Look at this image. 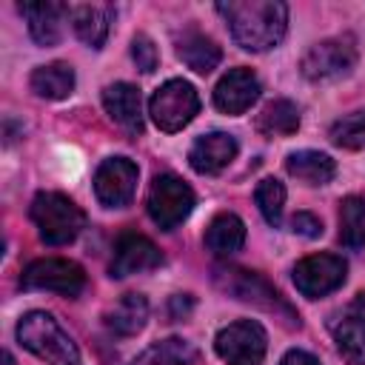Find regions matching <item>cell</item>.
Masks as SVG:
<instances>
[{
    "instance_id": "cell-21",
    "label": "cell",
    "mask_w": 365,
    "mask_h": 365,
    "mask_svg": "<svg viewBox=\"0 0 365 365\" xmlns=\"http://www.w3.org/2000/svg\"><path fill=\"white\" fill-rule=\"evenodd\" d=\"M29 86L43 100H63L74 91V68L60 60L48 66H37L29 77Z\"/></svg>"
},
{
    "instance_id": "cell-14",
    "label": "cell",
    "mask_w": 365,
    "mask_h": 365,
    "mask_svg": "<svg viewBox=\"0 0 365 365\" xmlns=\"http://www.w3.org/2000/svg\"><path fill=\"white\" fill-rule=\"evenodd\" d=\"M240 145L231 134L225 131H211L200 140H194L191 151H188V163L197 174H220L225 165H231V160L237 157Z\"/></svg>"
},
{
    "instance_id": "cell-2",
    "label": "cell",
    "mask_w": 365,
    "mask_h": 365,
    "mask_svg": "<svg viewBox=\"0 0 365 365\" xmlns=\"http://www.w3.org/2000/svg\"><path fill=\"white\" fill-rule=\"evenodd\" d=\"M214 285L240 302H248L254 308L274 314V319H279L285 328H299V314L294 311V305L262 274L240 268V265H217L214 268Z\"/></svg>"
},
{
    "instance_id": "cell-13",
    "label": "cell",
    "mask_w": 365,
    "mask_h": 365,
    "mask_svg": "<svg viewBox=\"0 0 365 365\" xmlns=\"http://www.w3.org/2000/svg\"><path fill=\"white\" fill-rule=\"evenodd\" d=\"M259 91H262V86H259L257 74L251 68L240 66L220 77V83L214 88V106L222 114H242L257 103Z\"/></svg>"
},
{
    "instance_id": "cell-12",
    "label": "cell",
    "mask_w": 365,
    "mask_h": 365,
    "mask_svg": "<svg viewBox=\"0 0 365 365\" xmlns=\"http://www.w3.org/2000/svg\"><path fill=\"white\" fill-rule=\"evenodd\" d=\"M163 262V254L160 248L137 234V231H123L114 242V257H111V277H131V274H143V271H151Z\"/></svg>"
},
{
    "instance_id": "cell-29",
    "label": "cell",
    "mask_w": 365,
    "mask_h": 365,
    "mask_svg": "<svg viewBox=\"0 0 365 365\" xmlns=\"http://www.w3.org/2000/svg\"><path fill=\"white\" fill-rule=\"evenodd\" d=\"M131 57H134V63H137V68L143 74H151L157 68V60H160L154 40L148 34H143V31L134 34V40H131Z\"/></svg>"
},
{
    "instance_id": "cell-8",
    "label": "cell",
    "mask_w": 365,
    "mask_h": 365,
    "mask_svg": "<svg viewBox=\"0 0 365 365\" xmlns=\"http://www.w3.org/2000/svg\"><path fill=\"white\" fill-rule=\"evenodd\" d=\"M356 63V46H354V37H328V40H319L314 43L302 60H299V68L308 80L314 83H325V80H336L342 74H348Z\"/></svg>"
},
{
    "instance_id": "cell-24",
    "label": "cell",
    "mask_w": 365,
    "mask_h": 365,
    "mask_svg": "<svg viewBox=\"0 0 365 365\" xmlns=\"http://www.w3.org/2000/svg\"><path fill=\"white\" fill-rule=\"evenodd\" d=\"M194 359H197V348L191 342L180 336H168L148 345L143 354H137L131 365H191Z\"/></svg>"
},
{
    "instance_id": "cell-3",
    "label": "cell",
    "mask_w": 365,
    "mask_h": 365,
    "mask_svg": "<svg viewBox=\"0 0 365 365\" xmlns=\"http://www.w3.org/2000/svg\"><path fill=\"white\" fill-rule=\"evenodd\" d=\"M17 342L46 365H80V351L68 331L46 311H29L17 322Z\"/></svg>"
},
{
    "instance_id": "cell-4",
    "label": "cell",
    "mask_w": 365,
    "mask_h": 365,
    "mask_svg": "<svg viewBox=\"0 0 365 365\" xmlns=\"http://www.w3.org/2000/svg\"><path fill=\"white\" fill-rule=\"evenodd\" d=\"M29 217L46 245H68L86 228L83 208L60 191H40L29 205Z\"/></svg>"
},
{
    "instance_id": "cell-20",
    "label": "cell",
    "mask_w": 365,
    "mask_h": 365,
    "mask_svg": "<svg viewBox=\"0 0 365 365\" xmlns=\"http://www.w3.org/2000/svg\"><path fill=\"white\" fill-rule=\"evenodd\" d=\"M245 242V222L237 214H217L205 228V248L217 257H231Z\"/></svg>"
},
{
    "instance_id": "cell-31",
    "label": "cell",
    "mask_w": 365,
    "mask_h": 365,
    "mask_svg": "<svg viewBox=\"0 0 365 365\" xmlns=\"http://www.w3.org/2000/svg\"><path fill=\"white\" fill-rule=\"evenodd\" d=\"M191 311H194V297H191V294H174V297L168 299V319H171V322L188 319Z\"/></svg>"
},
{
    "instance_id": "cell-30",
    "label": "cell",
    "mask_w": 365,
    "mask_h": 365,
    "mask_svg": "<svg viewBox=\"0 0 365 365\" xmlns=\"http://www.w3.org/2000/svg\"><path fill=\"white\" fill-rule=\"evenodd\" d=\"M291 228H294V234H302V237H308V240H314V237L322 234V222H319V217H314L311 211H297V214L291 217Z\"/></svg>"
},
{
    "instance_id": "cell-28",
    "label": "cell",
    "mask_w": 365,
    "mask_h": 365,
    "mask_svg": "<svg viewBox=\"0 0 365 365\" xmlns=\"http://www.w3.org/2000/svg\"><path fill=\"white\" fill-rule=\"evenodd\" d=\"M254 200H257V205H259V211H262L265 222L277 228V225L282 222V208H285V185H282L279 180H274V177L259 180V185H257V191H254Z\"/></svg>"
},
{
    "instance_id": "cell-32",
    "label": "cell",
    "mask_w": 365,
    "mask_h": 365,
    "mask_svg": "<svg viewBox=\"0 0 365 365\" xmlns=\"http://www.w3.org/2000/svg\"><path fill=\"white\" fill-rule=\"evenodd\" d=\"M279 365H319V359H317L314 354H308V351L291 348V351L282 356V362H279Z\"/></svg>"
},
{
    "instance_id": "cell-19",
    "label": "cell",
    "mask_w": 365,
    "mask_h": 365,
    "mask_svg": "<svg viewBox=\"0 0 365 365\" xmlns=\"http://www.w3.org/2000/svg\"><path fill=\"white\" fill-rule=\"evenodd\" d=\"M148 322V299L143 294H125L106 311V328L117 336H134Z\"/></svg>"
},
{
    "instance_id": "cell-18",
    "label": "cell",
    "mask_w": 365,
    "mask_h": 365,
    "mask_svg": "<svg viewBox=\"0 0 365 365\" xmlns=\"http://www.w3.org/2000/svg\"><path fill=\"white\" fill-rule=\"evenodd\" d=\"M177 57H180L191 71L208 74V71H214V68L220 66L222 48H220L208 34H202V31H197V29H188V31H182V37L177 40Z\"/></svg>"
},
{
    "instance_id": "cell-23",
    "label": "cell",
    "mask_w": 365,
    "mask_h": 365,
    "mask_svg": "<svg viewBox=\"0 0 365 365\" xmlns=\"http://www.w3.org/2000/svg\"><path fill=\"white\" fill-rule=\"evenodd\" d=\"M334 342L348 365H365V317L351 314L334 325Z\"/></svg>"
},
{
    "instance_id": "cell-11",
    "label": "cell",
    "mask_w": 365,
    "mask_h": 365,
    "mask_svg": "<svg viewBox=\"0 0 365 365\" xmlns=\"http://www.w3.org/2000/svg\"><path fill=\"white\" fill-rule=\"evenodd\" d=\"M137 163H131L128 157H108L100 163V168L94 171V194L103 205L108 208H123L131 202L134 188H137Z\"/></svg>"
},
{
    "instance_id": "cell-10",
    "label": "cell",
    "mask_w": 365,
    "mask_h": 365,
    "mask_svg": "<svg viewBox=\"0 0 365 365\" xmlns=\"http://www.w3.org/2000/svg\"><path fill=\"white\" fill-rule=\"evenodd\" d=\"M345 274H348V262L336 254H311L305 259H299L294 265V285L302 297L308 299H317V297H325L331 291H336L342 282H345Z\"/></svg>"
},
{
    "instance_id": "cell-33",
    "label": "cell",
    "mask_w": 365,
    "mask_h": 365,
    "mask_svg": "<svg viewBox=\"0 0 365 365\" xmlns=\"http://www.w3.org/2000/svg\"><path fill=\"white\" fill-rule=\"evenodd\" d=\"M3 365H17V362H14V356H11L9 351H3Z\"/></svg>"
},
{
    "instance_id": "cell-5",
    "label": "cell",
    "mask_w": 365,
    "mask_h": 365,
    "mask_svg": "<svg viewBox=\"0 0 365 365\" xmlns=\"http://www.w3.org/2000/svg\"><path fill=\"white\" fill-rule=\"evenodd\" d=\"M200 111V94L188 80H165L148 100V114L163 131H180L185 128Z\"/></svg>"
},
{
    "instance_id": "cell-7",
    "label": "cell",
    "mask_w": 365,
    "mask_h": 365,
    "mask_svg": "<svg viewBox=\"0 0 365 365\" xmlns=\"http://www.w3.org/2000/svg\"><path fill=\"white\" fill-rule=\"evenodd\" d=\"M20 285L26 291H54L63 297H80L86 288V271L74 259L43 257L23 268Z\"/></svg>"
},
{
    "instance_id": "cell-25",
    "label": "cell",
    "mask_w": 365,
    "mask_h": 365,
    "mask_svg": "<svg viewBox=\"0 0 365 365\" xmlns=\"http://www.w3.org/2000/svg\"><path fill=\"white\" fill-rule=\"evenodd\" d=\"M257 128L265 137H291L299 128V108L291 100H271L259 117H257Z\"/></svg>"
},
{
    "instance_id": "cell-17",
    "label": "cell",
    "mask_w": 365,
    "mask_h": 365,
    "mask_svg": "<svg viewBox=\"0 0 365 365\" xmlns=\"http://www.w3.org/2000/svg\"><path fill=\"white\" fill-rule=\"evenodd\" d=\"M111 17H114V6L108 3H83V6H68V20L74 34L88 46V48H100L108 37L111 29Z\"/></svg>"
},
{
    "instance_id": "cell-27",
    "label": "cell",
    "mask_w": 365,
    "mask_h": 365,
    "mask_svg": "<svg viewBox=\"0 0 365 365\" xmlns=\"http://www.w3.org/2000/svg\"><path fill=\"white\" fill-rule=\"evenodd\" d=\"M328 137H331V143L339 145V148H351V151L365 148V108L339 117V120L331 125Z\"/></svg>"
},
{
    "instance_id": "cell-22",
    "label": "cell",
    "mask_w": 365,
    "mask_h": 365,
    "mask_svg": "<svg viewBox=\"0 0 365 365\" xmlns=\"http://www.w3.org/2000/svg\"><path fill=\"white\" fill-rule=\"evenodd\" d=\"M285 168H288L291 177H297V180L305 182V185H325V182H331V177L336 174L334 160H331L328 154L311 151V148L288 154Z\"/></svg>"
},
{
    "instance_id": "cell-6",
    "label": "cell",
    "mask_w": 365,
    "mask_h": 365,
    "mask_svg": "<svg viewBox=\"0 0 365 365\" xmlns=\"http://www.w3.org/2000/svg\"><path fill=\"white\" fill-rule=\"evenodd\" d=\"M145 208L163 231H171L194 211V191L177 174H157L148 185Z\"/></svg>"
},
{
    "instance_id": "cell-9",
    "label": "cell",
    "mask_w": 365,
    "mask_h": 365,
    "mask_svg": "<svg viewBox=\"0 0 365 365\" xmlns=\"http://www.w3.org/2000/svg\"><path fill=\"white\" fill-rule=\"evenodd\" d=\"M214 348H217L220 359H225L228 365H262L268 336H265V328L259 322L237 319L217 334Z\"/></svg>"
},
{
    "instance_id": "cell-1",
    "label": "cell",
    "mask_w": 365,
    "mask_h": 365,
    "mask_svg": "<svg viewBox=\"0 0 365 365\" xmlns=\"http://www.w3.org/2000/svg\"><path fill=\"white\" fill-rule=\"evenodd\" d=\"M231 37L248 51L277 48L288 29V6L279 0H228L217 3Z\"/></svg>"
},
{
    "instance_id": "cell-26",
    "label": "cell",
    "mask_w": 365,
    "mask_h": 365,
    "mask_svg": "<svg viewBox=\"0 0 365 365\" xmlns=\"http://www.w3.org/2000/svg\"><path fill=\"white\" fill-rule=\"evenodd\" d=\"M339 242L348 251L365 248V200L362 197H345L339 202Z\"/></svg>"
},
{
    "instance_id": "cell-16",
    "label": "cell",
    "mask_w": 365,
    "mask_h": 365,
    "mask_svg": "<svg viewBox=\"0 0 365 365\" xmlns=\"http://www.w3.org/2000/svg\"><path fill=\"white\" fill-rule=\"evenodd\" d=\"M20 14L29 23V34L37 46H57L63 37V20L68 17L66 3H20Z\"/></svg>"
},
{
    "instance_id": "cell-15",
    "label": "cell",
    "mask_w": 365,
    "mask_h": 365,
    "mask_svg": "<svg viewBox=\"0 0 365 365\" xmlns=\"http://www.w3.org/2000/svg\"><path fill=\"white\" fill-rule=\"evenodd\" d=\"M103 106L108 117L128 134L143 131V97L140 88L131 83H111L103 91Z\"/></svg>"
}]
</instances>
